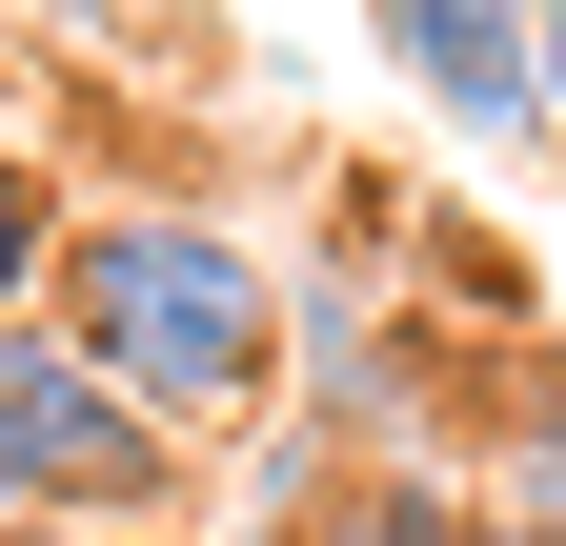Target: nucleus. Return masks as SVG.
Wrapping results in <instances>:
<instances>
[{
    "instance_id": "nucleus-1",
    "label": "nucleus",
    "mask_w": 566,
    "mask_h": 546,
    "mask_svg": "<svg viewBox=\"0 0 566 546\" xmlns=\"http://www.w3.org/2000/svg\"><path fill=\"white\" fill-rule=\"evenodd\" d=\"M41 324L142 405V426H182V445L283 385V263L243 223H202V202H102V223H61Z\"/></svg>"
},
{
    "instance_id": "nucleus-2",
    "label": "nucleus",
    "mask_w": 566,
    "mask_h": 546,
    "mask_svg": "<svg viewBox=\"0 0 566 546\" xmlns=\"http://www.w3.org/2000/svg\"><path fill=\"white\" fill-rule=\"evenodd\" d=\"M163 506H182V426H142V405L21 304L0 324V526H163Z\"/></svg>"
},
{
    "instance_id": "nucleus-3",
    "label": "nucleus",
    "mask_w": 566,
    "mask_h": 546,
    "mask_svg": "<svg viewBox=\"0 0 566 546\" xmlns=\"http://www.w3.org/2000/svg\"><path fill=\"white\" fill-rule=\"evenodd\" d=\"M405 102L465 122V143H546V0H365Z\"/></svg>"
},
{
    "instance_id": "nucleus-4",
    "label": "nucleus",
    "mask_w": 566,
    "mask_h": 546,
    "mask_svg": "<svg viewBox=\"0 0 566 546\" xmlns=\"http://www.w3.org/2000/svg\"><path fill=\"white\" fill-rule=\"evenodd\" d=\"M283 365H304V405H324V426H405V345H385V304L365 284H283Z\"/></svg>"
},
{
    "instance_id": "nucleus-5",
    "label": "nucleus",
    "mask_w": 566,
    "mask_h": 546,
    "mask_svg": "<svg viewBox=\"0 0 566 546\" xmlns=\"http://www.w3.org/2000/svg\"><path fill=\"white\" fill-rule=\"evenodd\" d=\"M283 546H465V486H405V465H344V486L283 506Z\"/></svg>"
},
{
    "instance_id": "nucleus-6",
    "label": "nucleus",
    "mask_w": 566,
    "mask_h": 546,
    "mask_svg": "<svg viewBox=\"0 0 566 546\" xmlns=\"http://www.w3.org/2000/svg\"><path fill=\"white\" fill-rule=\"evenodd\" d=\"M506 506H526V546H566V365L506 405Z\"/></svg>"
},
{
    "instance_id": "nucleus-7",
    "label": "nucleus",
    "mask_w": 566,
    "mask_h": 546,
    "mask_svg": "<svg viewBox=\"0 0 566 546\" xmlns=\"http://www.w3.org/2000/svg\"><path fill=\"white\" fill-rule=\"evenodd\" d=\"M41 263H61V202H41V162H21V143H0V324L41 304Z\"/></svg>"
},
{
    "instance_id": "nucleus-8",
    "label": "nucleus",
    "mask_w": 566,
    "mask_h": 546,
    "mask_svg": "<svg viewBox=\"0 0 566 546\" xmlns=\"http://www.w3.org/2000/svg\"><path fill=\"white\" fill-rule=\"evenodd\" d=\"M0 546H163V526H0Z\"/></svg>"
},
{
    "instance_id": "nucleus-9",
    "label": "nucleus",
    "mask_w": 566,
    "mask_h": 546,
    "mask_svg": "<svg viewBox=\"0 0 566 546\" xmlns=\"http://www.w3.org/2000/svg\"><path fill=\"white\" fill-rule=\"evenodd\" d=\"M465 546H526V526H465Z\"/></svg>"
}]
</instances>
